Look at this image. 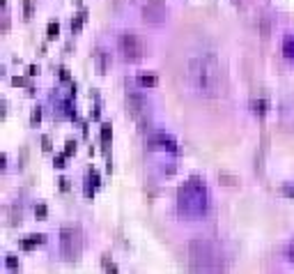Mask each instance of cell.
<instances>
[{
  "instance_id": "cell-1",
  "label": "cell",
  "mask_w": 294,
  "mask_h": 274,
  "mask_svg": "<svg viewBox=\"0 0 294 274\" xmlns=\"http://www.w3.org/2000/svg\"><path fill=\"white\" fill-rule=\"evenodd\" d=\"M184 83L189 92L212 99L225 92V71L214 51H193L184 65Z\"/></svg>"
},
{
  "instance_id": "cell-2",
  "label": "cell",
  "mask_w": 294,
  "mask_h": 274,
  "mask_svg": "<svg viewBox=\"0 0 294 274\" xmlns=\"http://www.w3.org/2000/svg\"><path fill=\"white\" fill-rule=\"evenodd\" d=\"M189 265L196 274H225V256L212 240H191Z\"/></svg>"
},
{
  "instance_id": "cell-3",
  "label": "cell",
  "mask_w": 294,
  "mask_h": 274,
  "mask_svg": "<svg viewBox=\"0 0 294 274\" xmlns=\"http://www.w3.org/2000/svg\"><path fill=\"white\" fill-rule=\"evenodd\" d=\"M209 191L200 177H189L177 191V210L184 217H202L207 212Z\"/></svg>"
},
{
  "instance_id": "cell-4",
  "label": "cell",
  "mask_w": 294,
  "mask_h": 274,
  "mask_svg": "<svg viewBox=\"0 0 294 274\" xmlns=\"http://www.w3.org/2000/svg\"><path fill=\"white\" fill-rule=\"evenodd\" d=\"M117 49H120L122 58L129 60V62L140 60V58H145V53H147L145 39H143L136 30H122L120 35H117Z\"/></svg>"
},
{
  "instance_id": "cell-5",
  "label": "cell",
  "mask_w": 294,
  "mask_h": 274,
  "mask_svg": "<svg viewBox=\"0 0 294 274\" xmlns=\"http://www.w3.org/2000/svg\"><path fill=\"white\" fill-rule=\"evenodd\" d=\"M83 251V235L76 226H62L60 228V254L65 260H78Z\"/></svg>"
},
{
  "instance_id": "cell-6",
  "label": "cell",
  "mask_w": 294,
  "mask_h": 274,
  "mask_svg": "<svg viewBox=\"0 0 294 274\" xmlns=\"http://www.w3.org/2000/svg\"><path fill=\"white\" fill-rule=\"evenodd\" d=\"M168 17V9H165L163 0H147L143 5V18L145 23H152V26H161Z\"/></svg>"
},
{
  "instance_id": "cell-7",
  "label": "cell",
  "mask_w": 294,
  "mask_h": 274,
  "mask_svg": "<svg viewBox=\"0 0 294 274\" xmlns=\"http://www.w3.org/2000/svg\"><path fill=\"white\" fill-rule=\"evenodd\" d=\"M127 106H129V113L133 115L136 120H140V118L147 113L149 102H147V97L143 92H138V90H127Z\"/></svg>"
},
{
  "instance_id": "cell-8",
  "label": "cell",
  "mask_w": 294,
  "mask_h": 274,
  "mask_svg": "<svg viewBox=\"0 0 294 274\" xmlns=\"http://www.w3.org/2000/svg\"><path fill=\"white\" fill-rule=\"evenodd\" d=\"M138 86H143V88H154V86H156V76H154V74H140V76H138Z\"/></svg>"
},
{
  "instance_id": "cell-9",
  "label": "cell",
  "mask_w": 294,
  "mask_h": 274,
  "mask_svg": "<svg viewBox=\"0 0 294 274\" xmlns=\"http://www.w3.org/2000/svg\"><path fill=\"white\" fill-rule=\"evenodd\" d=\"M42 242H44V235H30L28 240L21 242V247H23V249H33L35 244H42Z\"/></svg>"
},
{
  "instance_id": "cell-10",
  "label": "cell",
  "mask_w": 294,
  "mask_h": 274,
  "mask_svg": "<svg viewBox=\"0 0 294 274\" xmlns=\"http://www.w3.org/2000/svg\"><path fill=\"white\" fill-rule=\"evenodd\" d=\"M251 108H253V113H258V115H264L267 113V102H264V99H253L251 102Z\"/></svg>"
},
{
  "instance_id": "cell-11",
  "label": "cell",
  "mask_w": 294,
  "mask_h": 274,
  "mask_svg": "<svg viewBox=\"0 0 294 274\" xmlns=\"http://www.w3.org/2000/svg\"><path fill=\"white\" fill-rule=\"evenodd\" d=\"M46 33H49V39H55V37L60 35V23L58 21H51L49 28H46Z\"/></svg>"
},
{
  "instance_id": "cell-12",
  "label": "cell",
  "mask_w": 294,
  "mask_h": 274,
  "mask_svg": "<svg viewBox=\"0 0 294 274\" xmlns=\"http://www.w3.org/2000/svg\"><path fill=\"white\" fill-rule=\"evenodd\" d=\"M283 51L290 60H294V37H287L285 39V46H283Z\"/></svg>"
},
{
  "instance_id": "cell-13",
  "label": "cell",
  "mask_w": 294,
  "mask_h": 274,
  "mask_svg": "<svg viewBox=\"0 0 294 274\" xmlns=\"http://www.w3.org/2000/svg\"><path fill=\"white\" fill-rule=\"evenodd\" d=\"M111 134H113V129H111V124H101V143H111Z\"/></svg>"
},
{
  "instance_id": "cell-14",
  "label": "cell",
  "mask_w": 294,
  "mask_h": 274,
  "mask_svg": "<svg viewBox=\"0 0 294 274\" xmlns=\"http://www.w3.org/2000/svg\"><path fill=\"white\" fill-rule=\"evenodd\" d=\"M285 256H287V260H290V263H294V240H290V242H287Z\"/></svg>"
},
{
  "instance_id": "cell-15",
  "label": "cell",
  "mask_w": 294,
  "mask_h": 274,
  "mask_svg": "<svg viewBox=\"0 0 294 274\" xmlns=\"http://www.w3.org/2000/svg\"><path fill=\"white\" fill-rule=\"evenodd\" d=\"M218 177H221V185H230V187H232V185H237V180H234L232 175H223V173H221V175H218Z\"/></svg>"
},
{
  "instance_id": "cell-16",
  "label": "cell",
  "mask_w": 294,
  "mask_h": 274,
  "mask_svg": "<svg viewBox=\"0 0 294 274\" xmlns=\"http://www.w3.org/2000/svg\"><path fill=\"white\" fill-rule=\"evenodd\" d=\"M104 267H106V272H108V274H117V267L111 265V260H108V258H104Z\"/></svg>"
},
{
  "instance_id": "cell-17",
  "label": "cell",
  "mask_w": 294,
  "mask_h": 274,
  "mask_svg": "<svg viewBox=\"0 0 294 274\" xmlns=\"http://www.w3.org/2000/svg\"><path fill=\"white\" fill-rule=\"evenodd\" d=\"M81 23H83V14H81V17H78V18H74V21H71V30L76 33L78 28H81Z\"/></svg>"
},
{
  "instance_id": "cell-18",
  "label": "cell",
  "mask_w": 294,
  "mask_h": 274,
  "mask_svg": "<svg viewBox=\"0 0 294 274\" xmlns=\"http://www.w3.org/2000/svg\"><path fill=\"white\" fill-rule=\"evenodd\" d=\"M7 267H12V270H16L18 267V260L14 256H7Z\"/></svg>"
},
{
  "instance_id": "cell-19",
  "label": "cell",
  "mask_w": 294,
  "mask_h": 274,
  "mask_svg": "<svg viewBox=\"0 0 294 274\" xmlns=\"http://www.w3.org/2000/svg\"><path fill=\"white\" fill-rule=\"evenodd\" d=\"M39 120H42V111H39V108H35V111H33V124H37Z\"/></svg>"
},
{
  "instance_id": "cell-20",
  "label": "cell",
  "mask_w": 294,
  "mask_h": 274,
  "mask_svg": "<svg viewBox=\"0 0 294 274\" xmlns=\"http://www.w3.org/2000/svg\"><path fill=\"white\" fill-rule=\"evenodd\" d=\"M65 166V154H58L55 157V168H62Z\"/></svg>"
},
{
  "instance_id": "cell-21",
  "label": "cell",
  "mask_w": 294,
  "mask_h": 274,
  "mask_svg": "<svg viewBox=\"0 0 294 274\" xmlns=\"http://www.w3.org/2000/svg\"><path fill=\"white\" fill-rule=\"evenodd\" d=\"M74 150H76V143H74V141H67V154H71Z\"/></svg>"
},
{
  "instance_id": "cell-22",
  "label": "cell",
  "mask_w": 294,
  "mask_h": 274,
  "mask_svg": "<svg viewBox=\"0 0 294 274\" xmlns=\"http://www.w3.org/2000/svg\"><path fill=\"white\" fill-rule=\"evenodd\" d=\"M283 194H285V196H294V187H283Z\"/></svg>"
},
{
  "instance_id": "cell-23",
  "label": "cell",
  "mask_w": 294,
  "mask_h": 274,
  "mask_svg": "<svg viewBox=\"0 0 294 274\" xmlns=\"http://www.w3.org/2000/svg\"><path fill=\"white\" fill-rule=\"evenodd\" d=\"M35 212H37V217H44V214H46V207H44V205H39Z\"/></svg>"
},
{
  "instance_id": "cell-24",
  "label": "cell",
  "mask_w": 294,
  "mask_h": 274,
  "mask_svg": "<svg viewBox=\"0 0 294 274\" xmlns=\"http://www.w3.org/2000/svg\"><path fill=\"white\" fill-rule=\"evenodd\" d=\"M42 141H44V150H51V141H49V138H46V136H44Z\"/></svg>"
},
{
  "instance_id": "cell-25",
  "label": "cell",
  "mask_w": 294,
  "mask_h": 274,
  "mask_svg": "<svg viewBox=\"0 0 294 274\" xmlns=\"http://www.w3.org/2000/svg\"><path fill=\"white\" fill-rule=\"evenodd\" d=\"M90 118H95L97 120V118H99V108H92V111H90Z\"/></svg>"
}]
</instances>
